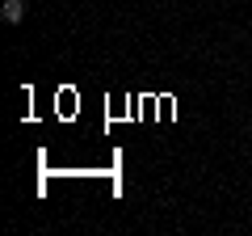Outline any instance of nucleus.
Returning <instances> with one entry per match:
<instances>
[{"label":"nucleus","instance_id":"f257e3e1","mask_svg":"<svg viewBox=\"0 0 252 236\" xmlns=\"http://www.w3.org/2000/svg\"><path fill=\"white\" fill-rule=\"evenodd\" d=\"M21 17H26V0H4V21H9V26H17Z\"/></svg>","mask_w":252,"mask_h":236}]
</instances>
